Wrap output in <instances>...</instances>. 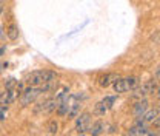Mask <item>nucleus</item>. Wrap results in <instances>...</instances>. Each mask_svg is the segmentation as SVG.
<instances>
[{
  "instance_id": "nucleus-3",
  "label": "nucleus",
  "mask_w": 160,
  "mask_h": 136,
  "mask_svg": "<svg viewBox=\"0 0 160 136\" xmlns=\"http://www.w3.org/2000/svg\"><path fill=\"white\" fill-rule=\"evenodd\" d=\"M42 95L39 87H28L26 90L22 91V97H20V102L22 105H29L31 102H34L37 97Z\"/></svg>"
},
{
  "instance_id": "nucleus-20",
  "label": "nucleus",
  "mask_w": 160,
  "mask_h": 136,
  "mask_svg": "<svg viewBox=\"0 0 160 136\" xmlns=\"http://www.w3.org/2000/svg\"><path fill=\"white\" fill-rule=\"evenodd\" d=\"M2 34H3V33H2V25H0V37H2Z\"/></svg>"
},
{
  "instance_id": "nucleus-7",
  "label": "nucleus",
  "mask_w": 160,
  "mask_h": 136,
  "mask_svg": "<svg viewBox=\"0 0 160 136\" xmlns=\"http://www.w3.org/2000/svg\"><path fill=\"white\" fill-rule=\"evenodd\" d=\"M159 117V108H154V110H149V112H145L143 115H142V119H139L137 122L139 124H151V122H154L156 119Z\"/></svg>"
},
{
  "instance_id": "nucleus-21",
  "label": "nucleus",
  "mask_w": 160,
  "mask_h": 136,
  "mask_svg": "<svg viewBox=\"0 0 160 136\" xmlns=\"http://www.w3.org/2000/svg\"><path fill=\"white\" fill-rule=\"evenodd\" d=\"M0 2H2V3H3V2H6V0H0Z\"/></svg>"
},
{
  "instance_id": "nucleus-5",
  "label": "nucleus",
  "mask_w": 160,
  "mask_h": 136,
  "mask_svg": "<svg viewBox=\"0 0 160 136\" xmlns=\"http://www.w3.org/2000/svg\"><path fill=\"white\" fill-rule=\"evenodd\" d=\"M89 122H91V115L89 113H83L77 116V122H76V130L79 133H85L89 128Z\"/></svg>"
},
{
  "instance_id": "nucleus-8",
  "label": "nucleus",
  "mask_w": 160,
  "mask_h": 136,
  "mask_svg": "<svg viewBox=\"0 0 160 136\" xmlns=\"http://www.w3.org/2000/svg\"><path fill=\"white\" fill-rule=\"evenodd\" d=\"M119 79V74L117 73H106V74H103L102 78L99 79V84L100 87H109V85H112L116 80Z\"/></svg>"
},
{
  "instance_id": "nucleus-6",
  "label": "nucleus",
  "mask_w": 160,
  "mask_h": 136,
  "mask_svg": "<svg viewBox=\"0 0 160 136\" xmlns=\"http://www.w3.org/2000/svg\"><path fill=\"white\" fill-rule=\"evenodd\" d=\"M17 95H19V91L16 88L2 91L0 93V105H9V104H12L17 99Z\"/></svg>"
},
{
  "instance_id": "nucleus-17",
  "label": "nucleus",
  "mask_w": 160,
  "mask_h": 136,
  "mask_svg": "<svg viewBox=\"0 0 160 136\" xmlns=\"http://www.w3.org/2000/svg\"><path fill=\"white\" fill-rule=\"evenodd\" d=\"M6 108H8V105H2L0 107V121H5V117H6Z\"/></svg>"
},
{
  "instance_id": "nucleus-1",
  "label": "nucleus",
  "mask_w": 160,
  "mask_h": 136,
  "mask_svg": "<svg viewBox=\"0 0 160 136\" xmlns=\"http://www.w3.org/2000/svg\"><path fill=\"white\" fill-rule=\"evenodd\" d=\"M57 79V73L56 71H51V70H36L32 73L28 74L26 78V84L29 87H40L46 82H51V80H56Z\"/></svg>"
},
{
  "instance_id": "nucleus-10",
  "label": "nucleus",
  "mask_w": 160,
  "mask_h": 136,
  "mask_svg": "<svg viewBox=\"0 0 160 136\" xmlns=\"http://www.w3.org/2000/svg\"><path fill=\"white\" fill-rule=\"evenodd\" d=\"M146 108H148V101L146 99H140L139 102L136 104V107H134V115L140 117L146 112Z\"/></svg>"
},
{
  "instance_id": "nucleus-12",
  "label": "nucleus",
  "mask_w": 160,
  "mask_h": 136,
  "mask_svg": "<svg viewBox=\"0 0 160 136\" xmlns=\"http://www.w3.org/2000/svg\"><path fill=\"white\" fill-rule=\"evenodd\" d=\"M103 130H105V124H103L102 121H97V122L92 125V128H91V135L92 136H99Z\"/></svg>"
},
{
  "instance_id": "nucleus-15",
  "label": "nucleus",
  "mask_w": 160,
  "mask_h": 136,
  "mask_svg": "<svg viewBox=\"0 0 160 136\" xmlns=\"http://www.w3.org/2000/svg\"><path fill=\"white\" fill-rule=\"evenodd\" d=\"M57 130H59V124H57V121H49V124H48V132H49L51 135H56Z\"/></svg>"
},
{
  "instance_id": "nucleus-2",
  "label": "nucleus",
  "mask_w": 160,
  "mask_h": 136,
  "mask_svg": "<svg viewBox=\"0 0 160 136\" xmlns=\"http://www.w3.org/2000/svg\"><path fill=\"white\" fill-rule=\"evenodd\" d=\"M139 78L136 76H131V78H119L114 84H112V88L116 93H126L129 90H134L137 85H139Z\"/></svg>"
},
{
  "instance_id": "nucleus-19",
  "label": "nucleus",
  "mask_w": 160,
  "mask_h": 136,
  "mask_svg": "<svg viewBox=\"0 0 160 136\" xmlns=\"http://www.w3.org/2000/svg\"><path fill=\"white\" fill-rule=\"evenodd\" d=\"M2 11H3V3L0 2V14H2Z\"/></svg>"
},
{
  "instance_id": "nucleus-4",
  "label": "nucleus",
  "mask_w": 160,
  "mask_h": 136,
  "mask_svg": "<svg viewBox=\"0 0 160 136\" xmlns=\"http://www.w3.org/2000/svg\"><path fill=\"white\" fill-rule=\"evenodd\" d=\"M57 107H59L57 99H48V101H45L43 104H40L39 107L36 108V113H43V115H48V113L54 112Z\"/></svg>"
},
{
  "instance_id": "nucleus-13",
  "label": "nucleus",
  "mask_w": 160,
  "mask_h": 136,
  "mask_svg": "<svg viewBox=\"0 0 160 136\" xmlns=\"http://www.w3.org/2000/svg\"><path fill=\"white\" fill-rule=\"evenodd\" d=\"M116 99H117L116 96H106L105 99H102V102H103V105H105V107L109 110V108H111V107L116 104Z\"/></svg>"
},
{
  "instance_id": "nucleus-11",
  "label": "nucleus",
  "mask_w": 160,
  "mask_h": 136,
  "mask_svg": "<svg viewBox=\"0 0 160 136\" xmlns=\"http://www.w3.org/2000/svg\"><path fill=\"white\" fill-rule=\"evenodd\" d=\"M142 88L145 90V93H146V96L148 95H152V93H156L157 91V80H148V82H145L143 85H142Z\"/></svg>"
},
{
  "instance_id": "nucleus-18",
  "label": "nucleus",
  "mask_w": 160,
  "mask_h": 136,
  "mask_svg": "<svg viewBox=\"0 0 160 136\" xmlns=\"http://www.w3.org/2000/svg\"><path fill=\"white\" fill-rule=\"evenodd\" d=\"M3 67H8V63H0V73H2V70H3Z\"/></svg>"
},
{
  "instance_id": "nucleus-16",
  "label": "nucleus",
  "mask_w": 160,
  "mask_h": 136,
  "mask_svg": "<svg viewBox=\"0 0 160 136\" xmlns=\"http://www.w3.org/2000/svg\"><path fill=\"white\" fill-rule=\"evenodd\" d=\"M16 85H17V82H16V79H8L6 82H5V87H6V90H12V88H16Z\"/></svg>"
},
{
  "instance_id": "nucleus-9",
  "label": "nucleus",
  "mask_w": 160,
  "mask_h": 136,
  "mask_svg": "<svg viewBox=\"0 0 160 136\" xmlns=\"http://www.w3.org/2000/svg\"><path fill=\"white\" fill-rule=\"evenodd\" d=\"M6 36L9 40H17L19 39V26L16 23H9L6 26Z\"/></svg>"
},
{
  "instance_id": "nucleus-14",
  "label": "nucleus",
  "mask_w": 160,
  "mask_h": 136,
  "mask_svg": "<svg viewBox=\"0 0 160 136\" xmlns=\"http://www.w3.org/2000/svg\"><path fill=\"white\" fill-rule=\"evenodd\" d=\"M106 112H108V108L103 105V102H102V101L96 104V107H94V113H96V115H105Z\"/></svg>"
}]
</instances>
